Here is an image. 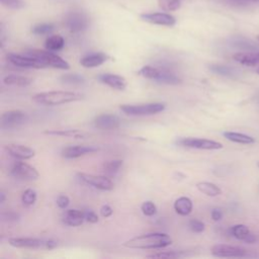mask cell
Instances as JSON below:
<instances>
[{
	"mask_svg": "<svg viewBox=\"0 0 259 259\" xmlns=\"http://www.w3.org/2000/svg\"><path fill=\"white\" fill-rule=\"evenodd\" d=\"M94 127L102 131L115 130L121 126L120 117L115 114L102 113L94 119Z\"/></svg>",
	"mask_w": 259,
	"mask_h": 259,
	"instance_id": "13",
	"label": "cell"
},
{
	"mask_svg": "<svg viewBox=\"0 0 259 259\" xmlns=\"http://www.w3.org/2000/svg\"><path fill=\"white\" fill-rule=\"evenodd\" d=\"M209 70L213 73L224 76V77H229V78H234L237 75V71L232 67L226 66V65H220V64H214L209 66Z\"/></svg>",
	"mask_w": 259,
	"mask_h": 259,
	"instance_id": "25",
	"label": "cell"
},
{
	"mask_svg": "<svg viewBox=\"0 0 259 259\" xmlns=\"http://www.w3.org/2000/svg\"><path fill=\"white\" fill-rule=\"evenodd\" d=\"M177 144L181 147L199 150H220L223 148V145L217 141L202 138H182L177 141Z\"/></svg>",
	"mask_w": 259,
	"mask_h": 259,
	"instance_id": "7",
	"label": "cell"
},
{
	"mask_svg": "<svg viewBox=\"0 0 259 259\" xmlns=\"http://www.w3.org/2000/svg\"><path fill=\"white\" fill-rule=\"evenodd\" d=\"M210 216H211V219H213L215 222H218V221H221L222 218H223V211L221 208H214L213 210H211L210 213Z\"/></svg>",
	"mask_w": 259,
	"mask_h": 259,
	"instance_id": "43",
	"label": "cell"
},
{
	"mask_svg": "<svg viewBox=\"0 0 259 259\" xmlns=\"http://www.w3.org/2000/svg\"><path fill=\"white\" fill-rule=\"evenodd\" d=\"M28 55L34 56L43 62L47 67H52L55 69L68 70L70 69V65L67 61L59 57L58 55L52 53L51 51H43V50H31L27 52Z\"/></svg>",
	"mask_w": 259,
	"mask_h": 259,
	"instance_id": "6",
	"label": "cell"
},
{
	"mask_svg": "<svg viewBox=\"0 0 259 259\" xmlns=\"http://www.w3.org/2000/svg\"><path fill=\"white\" fill-rule=\"evenodd\" d=\"M123 166V160H111V161H106L103 164V171L108 174H115L116 172H119L121 167Z\"/></svg>",
	"mask_w": 259,
	"mask_h": 259,
	"instance_id": "32",
	"label": "cell"
},
{
	"mask_svg": "<svg viewBox=\"0 0 259 259\" xmlns=\"http://www.w3.org/2000/svg\"><path fill=\"white\" fill-rule=\"evenodd\" d=\"M234 46L236 47V48L246 50V51H254L259 49V47L256 44L248 40H236L234 42Z\"/></svg>",
	"mask_w": 259,
	"mask_h": 259,
	"instance_id": "36",
	"label": "cell"
},
{
	"mask_svg": "<svg viewBox=\"0 0 259 259\" xmlns=\"http://www.w3.org/2000/svg\"><path fill=\"white\" fill-rule=\"evenodd\" d=\"M37 201V193L33 188H29V190L25 191L21 196V202L26 207H31L35 205Z\"/></svg>",
	"mask_w": 259,
	"mask_h": 259,
	"instance_id": "35",
	"label": "cell"
},
{
	"mask_svg": "<svg viewBox=\"0 0 259 259\" xmlns=\"http://www.w3.org/2000/svg\"><path fill=\"white\" fill-rule=\"evenodd\" d=\"M61 81L70 85H81L85 82L84 77L79 74L71 73V74H64L61 76Z\"/></svg>",
	"mask_w": 259,
	"mask_h": 259,
	"instance_id": "33",
	"label": "cell"
},
{
	"mask_svg": "<svg viewBox=\"0 0 259 259\" xmlns=\"http://www.w3.org/2000/svg\"><path fill=\"white\" fill-rule=\"evenodd\" d=\"M0 196H1V200H0V203L3 204V203H4V200H5V195H4L3 193H1V195H0Z\"/></svg>",
	"mask_w": 259,
	"mask_h": 259,
	"instance_id": "46",
	"label": "cell"
},
{
	"mask_svg": "<svg viewBox=\"0 0 259 259\" xmlns=\"http://www.w3.org/2000/svg\"><path fill=\"white\" fill-rule=\"evenodd\" d=\"M100 149L96 146H86V145H76L69 146L62 150L61 156L65 159H76L88 154L98 152Z\"/></svg>",
	"mask_w": 259,
	"mask_h": 259,
	"instance_id": "16",
	"label": "cell"
},
{
	"mask_svg": "<svg viewBox=\"0 0 259 259\" xmlns=\"http://www.w3.org/2000/svg\"><path fill=\"white\" fill-rule=\"evenodd\" d=\"M224 137L231 141L233 143H238V144H253L255 142V139L251 136L242 134V133H236V132H225Z\"/></svg>",
	"mask_w": 259,
	"mask_h": 259,
	"instance_id": "24",
	"label": "cell"
},
{
	"mask_svg": "<svg viewBox=\"0 0 259 259\" xmlns=\"http://www.w3.org/2000/svg\"><path fill=\"white\" fill-rule=\"evenodd\" d=\"M4 84L11 85V86H28L30 85L33 80L26 76H20V75H8L3 79Z\"/></svg>",
	"mask_w": 259,
	"mask_h": 259,
	"instance_id": "27",
	"label": "cell"
},
{
	"mask_svg": "<svg viewBox=\"0 0 259 259\" xmlns=\"http://www.w3.org/2000/svg\"><path fill=\"white\" fill-rule=\"evenodd\" d=\"M63 223L70 227H78L84 222L83 210L79 209H68L63 215Z\"/></svg>",
	"mask_w": 259,
	"mask_h": 259,
	"instance_id": "19",
	"label": "cell"
},
{
	"mask_svg": "<svg viewBox=\"0 0 259 259\" xmlns=\"http://www.w3.org/2000/svg\"><path fill=\"white\" fill-rule=\"evenodd\" d=\"M10 173L18 178V179H22V180H37L39 178V172L38 170L31 166L30 164L26 163V162H15L10 170Z\"/></svg>",
	"mask_w": 259,
	"mask_h": 259,
	"instance_id": "11",
	"label": "cell"
},
{
	"mask_svg": "<svg viewBox=\"0 0 259 259\" xmlns=\"http://www.w3.org/2000/svg\"><path fill=\"white\" fill-rule=\"evenodd\" d=\"M188 227H190V229L195 233H203L206 229L205 224L202 221L197 220V219L191 220L190 223H188Z\"/></svg>",
	"mask_w": 259,
	"mask_h": 259,
	"instance_id": "39",
	"label": "cell"
},
{
	"mask_svg": "<svg viewBox=\"0 0 259 259\" xmlns=\"http://www.w3.org/2000/svg\"><path fill=\"white\" fill-rule=\"evenodd\" d=\"M141 19L152 23V25L164 26V27H173L176 23V19L173 15L165 12H149L141 14Z\"/></svg>",
	"mask_w": 259,
	"mask_h": 259,
	"instance_id": "12",
	"label": "cell"
},
{
	"mask_svg": "<svg viewBox=\"0 0 259 259\" xmlns=\"http://www.w3.org/2000/svg\"><path fill=\"white\" fill-rule=\"evenodd\" d=\"M141 210H142V213L147 216V217H152L154 215H156L157 213V207L153 202H145L142 207H141Z\"/></svg>",
	"mask_w": 259,
	"mask_h": 259,
	"instance_id": "37",
	"label": "cell"
},
{
	"mask_svg": "<svg viewBox=\"0 0 259 259\" xmlns=\"http://www.w3.org/2000/svg\"><path fill=\"white\" fill-rule=\"evenodd\" d=\"M28 119V113L20 109L8 110L1 115V127L2 129H14L25 124Z\"/></svg>",
	"mask_w": 259,
	"mask_h": 259,
	"instance_id": "8",
	"label": "cell"
},
{
	"mask_svg": "<svg viewBox=\"0 0 259 259\" xmlns=\"http://www.w3.org/2000/svg\"><path fill=\"white\" fill-rule=\"evenodd\" d=\"M172 244V239L167 234L164 233H150L140 235L135 238H132L125 243H123L124 247L131 249H163L170 246Z\"/></svg>",
	"mask_w": 259,
	"mask_h": 259,
	"instance_id": "1",
	"label": "cell"
},
{
	"mask_svg": "<svg viewBox=\"0 0 259 259\" xmlns=\"http://www.w3.org/2000/svg\"><path fill=\"white\" fill-rule=\"evenodd\" d=\"M45 134L47 135H55V136H62V137H73V138H85V134L78 130H60V131H46Z\"/></svg>",
	"mask_w": 259,
	"mask_h": 259,
	"instance_id": "31",
	"label": "cell"
},
{
	"mask_svg": "<svg viewBox=\"0 0 259 259\" xmlns=\"http://www.w3.org/2000/svg\"><path fill=\"white\" fill-rule=\"evenodd\" d=\"M258 166H259V162H258Z\"/></svg>",
	"mask_w": 259,
	"mask_h": 259,
	"instance_id": "50",
	"label": "cell"
},
{
	"mask_svg": "<svg viewBox=\"0 0 259 259\" xmlns=\"http://www.w3.org/2000/svg\"><path fill=\"white\" fill-rule=\"evenodd\" d=\"M139 75L146 79L155 80L156 82L168 85H177L181 83V79L167 69H160L153 66H144L138 72Z\"/></svg>",
	"mask_w": 259,
	"mask_h": 259,
	"instance_id": "3",
	"label": "cell"
},
{
	"mask_svg": "<svg viewBox=\"0 0 259 259\" xmlns=\"http://www.w3.org/2000/svg\"><path fill=\"white\" fill-rule=\"evenodd\" d=\"M2 219L8 222H16L19 219V215L14 213V211H7V213L2 214Z\"/></svg>",
	"mask_w": 259,
	"mask_h": 259,
	"instance_id": "42",
	"label": "cell"
},
{
	"mask_svg": "<svg viewBox=\"0 0 259 259\" xmlns=\"http://www.w3.org/2000/svg\"><path fill=\"white\" fill-rule=\"evenodd\" d=\"M112 213H113V210H112V208H111L108 205H105V206H104V207L101 208V214H102V216H103L104 218H108V217H110V216L112 215Z\"/></svg>",
	"mask_w": 259,
	"mask_h": 259,
	"instance_id": "44",
	"label": "cell"
},
{
	"mask_svg": "<svg viewBox=\"0 0 259 259\" xmlns=\"http://www.w3.org/2000/svg\"><path fill=\"white\" fill-rule=\"evenodd\" d=\"M257 40H258V41H259V36H257Z\"/></svg>",
	"mask_w": 259,
	"mask_h": 259,
	"instance_id": "49",
	"label": "cell"
},
{
	"mask_svg": "<svg viewBox=\"0 0 259 259\" xmlns=\"http://www.w3.org/2000/svg\"><path fill=\"white\" fill-rule=\"evenodd\" d=\"M65 46V40L60 35H54L49 37L46 40L45 47L47 50L49 51H60L64 48Z\"/></svg>",
	"mask_w": 259,
	"mask_h": 259,
	"instance_id": "26",
	"label": "cell"
},
{
	"mask_svg": "<svg viewBox=\"0 0 259 259\" xmlns=\"http://www.w3.org/2000/svg\"><path fill=\"white\" fill-rule=\"evenodd\" d=\"M54 29L55 27L52 23H39V25H36L32 29V32L37 36H43L51 34L54 31Z\"/></svg>",
	"mask_w": 259,
	"mask_h": 259,
	"instance_id": "34",
	"label": "cell"
},
{
	"mask_svg": "<svg viewBox=\"0 0 259 259\" xmlns=\"http://www.w3.org/2000/svg\"><path fill=\"white\" fill-rule=\"evenodd\" d=\"M70 205V200L67 196L65 195H61L59 196V198L57 199V206L62 208V209H65L68 207V206Z\"/></svg>",
	"mask_w": 259,
	"mask_h": 259,
	"instance_id": "41",
	"label": "cell"
},
{
	"mask_svg": "<svg viewBox=\"0 0 259 259\" xmlns=\"http://www.w3.org/2000/svg\"><path fill=\"white\" fill-rule=\"evenodd\" d=\"M240 1H258V0H240Z\"/></svg>",
	"mask_w": 259,
	"mask_h": 259,
	"instance_id": "47",
	"label": "cell"
},
{
	"mask_svg": "<svg viewBox=\"0 0 259 259\" xmlns=\"http://www.w3.org/2000/svg\"><path fill=\"white\" fill-rule=\"evenodd\" d=\"M77 176L79 180L82 181L83 183L91 185L94 188H98L100 191L109 192L113 190V186H114L113 182L105 176L88 174V173H77Z\"/></svg>",
	"mask_w": 259,
	"mask_h": 259,
	"instance_id": "9",
	"label": "cell"
},
{
	"mask_svg": "<svg viewBox=\"0 0 259 259\" xmlns=\"http://www.w3.org/2000/svg\"><path fill=\"white\" fill-rule=\"evenodd\" d=\"M256 240H257V238L254 236V235H253L252 233H250V235L246 238V240H245L244 242H246V243H248V244H252V243L256 242Z\"/></svg>",
	"mask_w": 259,
	"mask_h": 259,
	"instance_id": "45",
	"label": "cell"
},
{
	"mask_svg": "<svg viewBox=\"0 0 259 259\" xmlns=\"http://www.w3.org/2000/svg\"><path fill=\"white\" fill-rule=\"evenodd\" d=\"M83 96L77 92L71 91H48L40 92L35 94L33 101L41 105L46 106H55L65 104H70L81 101Z\"/></svg>",
	"mask_w": 259,
	"mask_h": 259,
	"instance_id": "2",
	"label": "cell"
},
{
	"mask_svg": "<svg viewBox=\"0 0 259 259\" xmlns=\"http://www.w3.org/2000/svg\"><path fill=\"white\" fill-rule=\"evenodd\" d=\"M165 107V104L161 103H151L144 104H123L120 106L121 110L124 113L134 116L156 114L163 111Z\"/></svg>",
	"mask_w": 259,
	"mask_h": 259,
	"instance_id": "4",
	"label": "cell"
},
{
	"mask_svg": "<svg viewBox=\"0 0 259 259\" xmlns=\"http://www.w3.org/2000/svg\"><path fill=\"white\" fill-rule=\"evenodd\" d=\"M197 188L204 195H206L207 197H211V198L218 197L222 194L221 188L217 184L211 183V182H207V181L198 182Z\"/></svg>",
	"mask_w": 259,
	"mask_h": 259,
	"instance_id": "23",
	"label": "cell"
},
{
	"mask_svg": "<svg viewBox=\"0 0 259 259\" xmlns=\"http://www.w3.org/2000/svg\"><path fill=\"white\" fill-rule=\"evenodd\" d=\"M210 251L216 257H245L247 255L244 248L227 244H217L211 247Z\"/></svg>",
	"mask_w": 259,
	"mask_h": 259,
	"instance_id": "15",
	"label": "cell"
},
{
	"mask_svg": "<svg viewBox=\"0 0 259 259\" xmlns=\"http://www.w3.org/2000/svg\"><path fill=\"white\" fill-rule=\"evenodd\" d=\"M89 21L87 16L82 12H71L66 18V26L72 33H79L87 29Z\"/></svg>",
	"mask_w": 259,
	"mask_h": 259,
	"instance_id": "14",
	"label": "cell"
},
{
	"mask_svg": "<svg viewBox=\"0 0 259 259\" xmlns=\"http://www.w3.org/2000/svg\"><path fill=\"white\" fill-rule=\"evenodd\" d=\"M83 213H84V218L85 221L92 223V224H96L100 221L99 216L96 214V211H93L91 209H83Z\"/></svg>",
	"mask_w": 259,
	"mask_h": 259,
	"instance_id": "40",
	"label": "cell"
},
{
	"mask_svg": "<svg viewBox=\"0 0 259 259\" xmlns=\"http://www.w3.org/2000/svg\"><path fill=\"white\" fill-rule=\"evenodd\" d=\"M99 80L102 83H104L113 89H116V90H125L127 87L126 79L120 75L104 73V74H102L99 76Z\"/></svg>",
	"mask_w": 259,
	"mask_h": 259,
	"instance_id": "18",
	"label": "cell"
},
{
	"mask_svg": "<svg viewBox=\"0 0 259 259\" xmlns=\"http://www.w3.org/2000/svg\"><path fill=\"white\" fill-rule=\"evenodd\" d=\"M0 1L4 6L11 9H20L26 6L25 1L22 0H0Z\"/></svg>",
	"mask_w": 259,
	"mask_h": 259,
	"instance_id": "38",
	"label": "cell"
},
{
	"mask_svg": "<svg viewBox=\"0 0 259 259\" xmlns=\"http://www.w3.org/2000/svg\"><path fill=\"white\" fill-rule=\"evenodd\" d=\"M8 243L12 247L22 248V249L51 250L57 246V242L54 240L37 239V238H10Z\"/></svg>",
	"mask_w": 259,
	"mask_h": 259,
	"instance_id": "5",
	"label": "cell"
},
{
	"mask_svg": "<svg viewBox=\"0 0 259 259\" xmlns=\"http://www.w3.org/2000/svg\"><path fill=\"white\" fill-rule=\"evenodd\" d=\"M6 59L9 63L16 67L20 68H33V69H43L47 66L41 62L39 59H37L34 56L31 55H18V54H8L6 56Z\"/></svg>",
	"mask_w": 259,
	"mask_h": 259,
	"instance_id": "10",
	"label": "cell"
},
{
	"mask_svg": "<svg viewBox=\"0 0 259 259\" xmlns=\"http://www.w3.org/2000/svg\"><path fill=\"white\" fill-rule=\"evenodd\" d=\"M233 59L242 65L253 67L259 64V53L258 52L236 53L233 56Z\"/></svg>",
	"mask_w": 259,
	"mask_h": 259,
	"instance_id": "21",
	"label": "cell"
},
{
	"mask_svg": "<svg viewBox=\"0 0 259 259\" xmlns=\"http://www.w3.org/2000/svg\"><path fill=\"white\" fill-rule=\"evenodd\" d=\"M193 202L187 197H180L174 203V209L180 216H188L193 211Z\"/></svg>",
	"mask_w": 259,
	"mask_h": 259,
	"instance_id": "22",
	"label": "cell"
},
{
	"mask_svg": "<svg viewBox=\"0 0 259 259\" xmlns=\"http://www.w3.org/2000/svg\"><path fill=\"white\" fill-rule=\"evenodd\" d=\"M158 4L162 10L170 12L180 8L181 0H158Z\"/></svg>",
	"mask_w": 259,
	"mask_h": 259,
	"instance_id": "30",
	"label": "cell"
},
{
	"mask_svg": "<svg viewBox=\"0 0 259 259\" xmlns=\"http://www.w3.org/2000/svg\"><path fill=\"white\" fill-rule=\"evenodd\" d=\"M250 230L247 226L239 224V225H235L231 227L230 229V234L234 238H236L241 241H245L246 238L250 235Z\"/></svg>",
	"mask_w": 259,
	"mask_h": 259,
	"instance_id": "28",
	"label": "cell"
},
{
	"mask_svg": "<svg viewBox=\"0 0 259 259\" xmlns=\"http://www.w3.org/2000/svg\"><path fill=\"white\" fill-rule=\"evenodd\" d=\"M6 152L17 160H28L36 155V151L31 147L18 144H8L5 146Z\"/></svg>",
	"mask_w": 259,
	"mask_h": 259,
	"instance_id": "17",
	"label": "cell"
},
{
	"mask_svg": "<svg viewBox=\"0 0 259 259\" xmlns=\"http://www.w3.org/2000/svg\"><path fill=\"white\" fill-rule=\"evenodd\" d=\"M190 256L187 252L185 251H164V252H158L151 255H148V258H170V259H176V258H184Z\"/></svg>",
	"mask_w": 259,
	"mask_h": 259,
	"instance_id": "29",
	"label": "cell"
},
{
	"mask_svg": "<svg viewBox=\"0 0 259 259\" xmlns=\"http://www.w3.org/2000/svg\"><path fill=\"white\" fill-rule=\"evenodd\" d=\"M108 60V56L104 53H93L84 56L80 60V64L84 68H96L103 65Z\"/></svg>",
	"mask_w": 259,
	"mask_h": 259,
	"instance_id": "20",
	"label": "cell"
},
{
	"mask_svg": "<svg viewBox=\"0 0 259 259\" xmlns=\"http://www.w3.org/2000/svg\"><path fill=\"white\" fill-rule=\"evenodd\" d=\"M256 72H257V73H258V74H259V68H258V69H257V71H256Z\"/></svg>",
	"mask_w": 259,
	"mask_h": 259,
	"instance_id": "48",
	"label": "cell"
}]
</instances>
